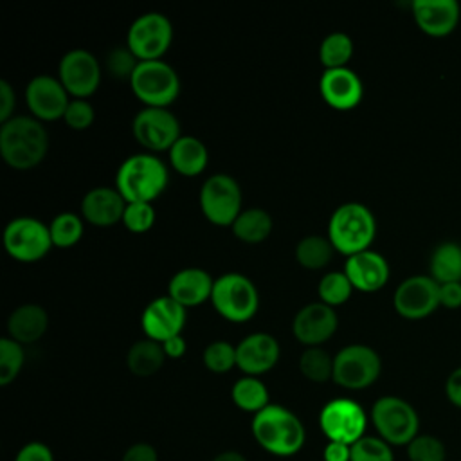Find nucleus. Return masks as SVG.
Returning a JSON list of instances; mask_svg holds the SVG:
<instances>
[{
  "label": "nucleus",
  "instance_id": "6ab92c4d",
  "mask_svg": "<svg viewBox=\"0 0 461 461\" xmlns=\"http://www.w3.org/2000/svg\"><path fill=\"white\" fill-rule=\"evenodd\" d=\"M279 355L277 339L267 331H256L236 344V367L249 376H259L277 364Z\"/></svg>",
  "mask_w": 461,
  "mask_h": 461
},
{
  "label": "nucleus",
  "instance_id": "f8f14e48",
  "mask_svg": "<svg viewBox=\"0 0 461 461\" xmlns=\"http://www.w3.org/2000/svg\"><path fill=\"white\" fill-rule=\"evenodd\" d=\"M131 133L135 140L148 149V153L169 151L180 139V122L167 108L144 106L131 121Z\"/></svg>",
  "mask_w": 461,
  "mask_h": 461
},
{
  "label": "nucleus",
  "instance_id": "49530a36",
  "mask_svg": "<svg viewBox=\"0 0 461 461\" xmlns=\"http://www.w3.org/2000/svg\"><path fill=\"white\" fill-rule=\"evenodd\" d=\"M439 304L450 310L461 306V281L439 285Z\"/></svg>",
  "mask_w": 461,
  "mask_h": 461
},
{
  "label": "nucleus",
  "instance_id": "ea45409f",
  "mask_svg": "<svg viewBox=\"0 0 461 461\" xmlns=\"http://www.w3.org/2000/svg\"><path fill=\"white\" fill-rule=\"evenodd\" d=\"M445 445L430 434H418L407 445L409 461H445Z\"/></svg>",
  "mask_w": 461,
  "mask_h": 461
},
{
  "label": "nucleus",
  "instance_id": "aec40b11",
  "mask_svg": "<svg viewBox=\"0 0 461 461\" xmlns=\"http://www.w3.org/2000/svg\"><path fill=\"white\" fill-rule=\"evenodd\" d=\"M319 92L324 103L335 110H353L360 104L364 86L351 68L324 70L319 79Z\"/></svg>",
  "mask_w": 461,
  "mask_h": 461
},
{
  "label": "nucleus",
  "instance_id": "dca6fc26",
  "mask_svg": "<svg viewBox=\"0 0 461 461\" xmlns=\"http://www.w3.org/2000/svg\"><path fill=\"white\" fill-rule=\"evenodd\" d=\"M70 95L54 76H34L25 86V103L31 115L41 122L63 119Z\"/></svg>",
  "mask_w": 461,
  "mask_h": 461
},
{
  "label": "nucleus",
  "instance_id": "1a4fd4ad",
  "mask_svg": "<svg viewBox=\"0 0 461 461\" xmlns=\"http://www.w3.org/2000/svg\"><path fill=\"white\" fill-rule=\"evenodd\" d=\"M198 202L203 216L218 227H230L243 211L241 187L230 175L225 173H214L205 178Z\"/></svg>",
  "mask_w": 461,
  "mask_h": 461
},
{
  "label": "nucleus",
  "instance_id": "f704fd0d",
  "mask_svg": "<svg viewBox=\"0 0 461 461\" xmlns=\"http://www.w3.org/2000/svg\"><path fill=\"white\" fill-rule=\"evenodd\" d=\"M353 290L355 288L344 270L342 272L333 270V272L324 274L317 285V294H319L321 303H324L331 308L344 304L351 297Z\"/></svg>",
  "mask_w": 461,
  "mask_h": 461
},
{
  "label": "nucleus",
  "instance_id": "79ce46f5",
  "mask_svg": "<svg viewBox=\"0 0 461 461\" xmlns=\"http://www.w3.org/2000/svg\"><path fill=\"white\" fill-rule=\"evenodd\" d=\"M94 119H95L94 106L86 99H70L63 115L65 124L77 131L90 128Z\"/></svg>",
  "mask_w": 461,
  "mask_h": 461
},
{
  "label": "nucleus",
  "instance_id": "473e14b6",
  "mask_svg": "<svg viewBox=\"0 0 461 461\" xmlns=\"http://www.w3.org/2000/svg\"><path fill=\"white\" fill-rule=\"evenodd\" d=\"M49 230L54 247L70 249L83 238L85 220L81 214L65 211L52 218V221L49 223Z\"/></svg>",
  "mask_w": 461,
  "mask_h": 461
},
{
  "label": "nucleus",
  "instance_id": "20e7f679",
  "mask_svg": "<svg viewBox=\"0 0 461 461\" xmlns=\"http://www.w3.org/2000/svg\"><path fill=\"white\" fill-rule=\"evenodd\" d=\"M376 234L373 212L360 202H346L339 205L328 221V240L333 249L344 256L367 250Z\"/></svg>",
  "mask_w": 461,
  "mask_h": 461
},
{
  "label": "nucleus",
  "instance_id": "0eeeda50",
  "mask_svg": "<svg viewBox=\"0 0 461 461\" xmlns=\"http://www.w3.org/2000/svg\"><path fill=\"white\" fill-rule=\"evenodd\" d=\"M371 421L378 438L393 445H409L420 429V418L414 407L398 396H382L373 403Z\"/></svg>",
  "mask_w": 461,
  "mask_h": 461
},
{
  "label": "nucleus",
  "instance_id": "f3484780",
  "mask_svg": "<svg viewBox=\"0 0 461 461\" xmlns=\"http://www.w3.org/2000/svg\"><path fill=\"white\" fill-rule=\"evenodd\" d=\"M339 326L335 308L324 303H308L304 304L292 321L294 337L306 348L321 346L330 340Z\"/></svg>",
  "mask_w": 461,
  "mask_h": 461
},
{
  "label": "nucleus",
  "instance_id": "393cba45",
  "mask_svg": "<svg viewBox=\"0 0 461 461\" xmlns=\"http://www.w3.org/2000/svg\"><path fill=\"white\" fill-rule=\"evenodd\" d=\"M49 326L47 310L36 303L16 306L7 319V337L22 346L40 340Z\"/></svg>",
  "mask_w": 461,
  "mask_h": 461
},
{
  "label": "nucleus",
  "instance_id": "4be33fe9",
  "mask_svg": "<svg viewBox=\"0 0 461 461\" xmlns=\"http://www.w3.org/2000/svg\"><path fill=\"white\" fill-rule=\"evenodd\" d=\"M126 203L117 187H92L81 200V216L95 227H110L122 221Z\"/></svg>",
  "mask_w": 461,
  "mask_h": 461
},
{
  "label": "nucleus",
  "instance_id": "2eb2a0df",
  "mask_svg": "<svg viewBox=\"0 0 461 461\" xmlns=\"http://www.w3.org/2000/svg\"><path fill=\"white\" fill-rule=\"evenodd\" d=\"M400 317L418 321L429 317L439 304V283L430 276H411L403 279L393 295Z\"/></svg>",
  "mask_w": 461,
  "mask_h": 461
},
{
  "label": "nucleus",
  "instance_id": "cd10ccee",
  "mask_svg": "<svg viewBox=\"0 0 461 461\" xmlns=\"http://www.w3.org/2000/svg\"><path fill=\"white\" fill-rule=\"evenodd\" d=\"M274 221L272 216L259 207H249L240 212V216L230 225L232 234L243 243H261L272 232Z\"/></svg>",
  "mask_w": 461,
  "mask_h": 461
},
{
  "label": "nucleus",
  "instance_id": "4468645a",
  "mask_svg": "<svg viewBox=\"0 0 461 461\" xmlns=\"http://www.w3.org/2000/svg\"><path fill=\"white\" fill-rule=\"evenodd\" d=\"M58 79L72 99H86L99 88L101 65L92 52L74 49L59 59Z\"/></svg>",
  "mask_w": 461,
  "mask_h": 461
},
{
  "label": "nucleus",
  "instance_id": "7ed1b4c3",
  "mask_svg": "<svg viewBox=\"0 0 461 461\" xmlns=\"http://www.w3.org/2000/svg\"><path fill=\"white\" fill-rule=\"evenodd\" d=\"M167 180L169 173L166 164L148 151L126 157L115 173V187L128 203H151L164 193Z\"/></svg>",
  "mask_w": 461,
  "mask_h": 461
},
{
  "label": "nucleus",
  "instance_id": "c03bdc74",
  "mask_svg": "<svg viewBox=\"0 0 461 461\" xmlns=\"http://www.w3.org/2000/svg\"><path fill=\"white\" fill-rule=\"evenodd\" d=\"M14 106H16V94L9 81H0V122L9 121L14 117Z\"/></svg>",
  "mask_w": 461,
  "mask_h": 461
},
{
  "label": "nucleus",
  "instance_id": "a18cd8bd",
  "mask_svg": "<svg viewBox=\"0 0 461 461\" xmlns=\"http://www.w3.org/2000/svg\"><path fill=\"white\" fill-rule=\"evenodd\" d=\"M122 461H158V454L149 443H133L122 454Z\"/></svg>",
  "mask_w": 461,
  "mask_h": 461
},
{
  "label": "nucleus",
  "instance_id": "a211bd4d",
  "mask_svg": "<svg viewBox=\"0 0 461 461\" xmlns=\"http://www.w3.org/2000/svg\"><path fill=\"white\" fill-rule=\"evenodd\" d=\"M185 324V308L167 294L149 301L142 312L140 326L148 339L164 342L175 335H182Z\"/></svg>",
  "mask_w": 461,
  "mask_h": 461
},
{
  "label": "nucleus",
  "instance_id": "de8ad7c7",
  "mask_svg": "<svg viewBox=\"0 0 461 461\" xmlns=\"http://www.w3.org/2000/svg\"><path fill=\"white\" fill-rule=\"evenodd\" d=\"M324 461H351V445L340 441H328L322 450Z\"/></svg>",
  "mask_w": 461,
  "mask_h": 461
},
{
  "label": "nucleus",
  "instance_id": "ddd939ff",
  "mask_svg": "<svg viewBox=\"0 0 461 461\" xmlns=\"http://www.w3.org/2000/svg\"><path fill=\"white\" fill-rule=\"evenodd\" d=\"M319 425L328 441H340L353 445L366 436L367 416L360 403L349 398L330 400L319 414Z\"/></svg>",
  "mask_w": 461,
  "mask_h": 461
},
{
  "label": "nucleus",
  "instance_id": "2f4dec72",
  "mask_svg": "<svg viewBox=\"0 0 461 461\" xmlns=\"http://www.w3.org/2000/svg\"><path fill=\"white\" fill-rule=\"evenodd\" d=\"M353 56V40L346 32H331L319 45V61L324 70L348 67Z\"/></svg>",
  "mask_w": 461,
  "mask_h": 461
},
{
  "label": "nucleus",
  "instance_id": "5701e85b",
  "mask_svg": "<svg viewBox=\"0 0 461 461\" xmlns=\"http://www.w3.org/2000/svg\"><path fill=\"white\" fill-rule=\"evenodd\" d=\"M214 279L198 267H187L175 272L167 283V295L185 310L211 301Z\"/></svg>",
  "mask_w": 461,
  "mask_h": 461
},
{
  "label": "nucleus",
  "instance_id": "4c0bfd02",
  "mask_svg": "<svg viewBox=\"0 0 461 461\" xmlns=\"http://www.w3.org/2000/svg\"><path fill=\"white\" fill-rule=\"evenodd\" d=\"M351 461H394L393 448L378 436H362L351 445Z\"/></svg>",
  "mask_w": 461,
  "mask_h": 461
},
{
  "label": "nucleus",
  "instance_id": "3c124183",
  "mask_svg": "<svg viewBox=\"0 0 461 461\" xmlns=\"http://www.w3.org/2000/svg\"><path fill=\"white\" fill-rule=\"evenodd\" d=\"M211 461H247V457L243 454H240L238 450H225V452H220L218 456H214Z\"/></svg>",
  "mask_w": 461,
  "mask_h": 461
},
{
  "label": "nucleus",
  "instance_id": "c9c22d12",
  "mask_svg": "<svg viewBox=\"0 0 461 461\" xmlns=\"http://www.w3.org/2000/svg\"><path fill=\"white\" fill-rule=\"evenodd\" d=\"M25 362L23 346L7 335L0 339V384H11L22 371Z\"/></svg>",
  "mask_w": 461,
  "mask_h": 461
},
{
  "label": "nucleus",
  "instance_id": "7c9ffc66",
  "mask_svg": "<svg viewBox=\"0 0 461 461\" xmlns=\"http://www.w3.org/2000/svg\"><path fill=\"white\" fill-rule=\"evenodd\" d=\"M333 250L335 249L328 240V236L324 238V236L312 234V236H304L295 245V259L301 267L308 270H319L331 261Z\"/></svg>",
  "mask_w": 461,
  "mask_h": 461
},
{
  "label": "nucleus",
  "instance_id": "e433bc0d",
  "mask_svg": "<svg viewBox=\"0 0 461 461\" xmlns=\"http://www.w3.org/2000/svg\"><path fill=\"white\" fill-rule=\"evenodd\" d=\"M202 362L211 373H227L236 366V346L227 340H212L205 346Z\"/></svg>",
  "mask_w": 461,
  "mask_h": 461
},
{
  "label": "nucleus",
  "instance_id": "c85d7f7f",
  "mask_svg": "<svg viewBox=\"0 0 461 461\" xmlns=\"http://www.w3.org/2000/svg\"><path fill=\"white\" fill-rule=\"evenodd\" d=\"M430 277L439 285L461 281V245L445 241L434 249L430 258Z\"/></svg>",
  "mask_w": 461,
  "mask_h": 461
},
{
  "label": "nucleus",
  "instance_id": "c756f323",
  "mask_svg": "<svg viewBox=\"0 0 461 461\" xmlns=\"http://www.w3.org/2000/svg\"><path fill=\"white\" fill-rule=\"evenodd\" d=\"M230 398L234 405L245 412L258 414L268 403V389L258 376H241L234 382L230 389Z\"/></svg>",
  "mask_w": 461,
  "mask_h": 461
},
{
  "label": "nucleus",
  "instance_id": "412c9836",
  "mask_svg": "<svg viewBox=\"0 0 461 461\" xmlns=\"http://www.w3.org/2000/svg\"><path fill=\"white\" fill-rule=\"evenodd\" d=\"M344 272L353 288L364 294L378 292L389 279V265L385 258L371 249L349 256L346 259Z\"/></svg>",
  "mask_w": 461,
  "mask_h": 461
},
{
  "label": "nucleus",
  "instance_id": "9d476101",
  "mask_svg": "<svg viewBox=\"0 0 461 461\" xmlns=\"http://www.w3.org/2000/svg\"><path fill=\"white\" fill-rule=\"evenodd\" d=\"M382 371L378 353L366 344H349L333 357V382L349 391H360L376 382Z\"/></svg>",
  "mask_w": 461,
  "mask_h": 461
},
{
  "label": "nucleus",
  "instance_id": "37998d69",
  "mask_svg": "<svg viewBox=\"0 0 461 461\" xmlns=\"http://www.w3.org/2000/svg\"><path fill=\"white\" fill-rule=\"evenodd\" d=\"M14 461H54V456L45 443L31 441L18 450Z\"/></svg>",
  "mask_w": 461,
  "mask_h": 461
},
{
  "label": "nucleus",
  "instance_id": "09e8293b",
  "mask_svg": "<svg viewBox=\"0 0 461 461\" xmlns=\"http://www.w3.org/2000/svg\"><path fill=\"white\" fill-rule=\"evenodd\" d=\"M445 393H447L448 402L461 409V367L454 369L448 375L447 384H445Z\"/></svg>",
  "mask_w": 461,
  "mask_h": 461
},
{
  "label": "nucleus",
  "instance_id": "f257e3e1",
  "mask_svg": "<svg viewBox=\"0 0 461 461\" xmlns=\"http://www.w3.org/2000/svg\"><path fill=\"white\" fill-rule=\"evenodd\" d=\"M49 149V133L32 115H14L0 126V155L7 166L23 171L38 166Z\"/></svg>",
  "mask_w": 461,
  "mask_h": 461
},
{
  "label": "nucleus",
  "instance_id": "b1692460",
  "mask_svg": "<svg viewBox=\"0 0 461 461\" xmlns=\"http://www.w3.org/2000/svg\"><path fill=\"white\" fill-rule=\"evenodd\" d=\"M412 16L425 34L447 36L457 27L459 4L456 0H416Z\"/></svg>",
  "mask_w": 461,
  "mask_h": 461
},
{
  "label": "nucleus",
  "instance_id": "a878e982",
  "mask_svg": "<svg viewBox=\"0 0 461 461\" xmlns=\"http://www.w3.org/2000/svg\"><path fill=\"white\" fill-rule=\"evenodd\" d=\"M171 167L182 176H198L205 171L209 151L205 144L194 135H180V139L167 151Z\"/></svg>",
  "mask_w": 461,
  "mask_h": 461
},
{
  "label": "nucleus",
  "instance_id": "a19ab883",
  "mask_svg": "<svg viewBox=\"0 0 461 461\" xmlns=\"http://www.w3.org/2000/svg\"><path fill=\"white\" fill-rule=\"evenodd\" d=\"M104 65L113 77L130 81L139 65V59L133 56V52L128 47H117L108 52Z\"/></svg>",
  "mask_w": 461,
  "mask_h": 461
},
{
  "label": "nucleus",
  "instance_id": "bb28decb",
  "mask_svg": "<svg viewBox=\"0 0 461 461\" xmlns=\"http://www.w3.org/2000/svg\"><path fill=\"white\" fill-rule=\"evenodd\" d=\"M166 358L162 344L146 337L130 346L126 353V366L135 376L146 378L155 375L164 366Z\"/></svg>",
  "mask_w": 461,
  "mask_h": 461
},
{
  "label": "nucleus",
  "instance_id": "6e6552de",
  "mask_svg": "<svg viewBox=\"0 0 461 461\" xmlns=\"http://www.w3.org/2000/svg\"><path fill=\"white\" fill-rule=\"evenodd\" d=\"M5 252L20 263H36L54 247L49 225L34 216H16L4 229Z\"/></svg>",
  "mask_w": 461,
  "mask_h": 461
},
{
  "label": "nucleus",
  "instance_id": "39448f33",
  "mask_svg": "<svg viewBox=\"0 0 461 461\" xmlns=\"http://www.w3.org/2000/svg\"><path fill=\"white\" fill-rule=\"evenodd\" d=\"M212 308L229 322H247L259 308L256 285L240 272H225L214 279Z\"/></svg>",
  "mask_w": 461,
  "mask_h": 461
},
{
  "label": "nucleus",
  "instance_id": "423d86ee",
  "mask_svg": "<svg viewBox=\"0 0 461 461\" xmlns=\"http://www.w3.org/2000/svg\"><path fill=\"white\" fill-rule=\"evenodd\" d=\"M130 88L144 106L167 108L180 94V77L164 59L139 61Z\"/></svg>",
  "mask_w": 461,
  "mask_h": 461
},
{
  "label": "nucleus",
  "instance_id": "f03ea898",
  "mask_svg": "<svg viewBox=\"0 0 461 461\" xmlns=\"http://www.w3.org/2000/svg\"><path fill=\"white\" fill-rule=\"evenodd\" d=\"M252 436L263 450L279 457H290L303 448L306 430L295 412L279 403H270L254 414Z\"/></svg>",
  "mask_w": 461,
  "mask_h": 461
},
{
  "label": "nucleus",
  "instance_id": "58836bf2",
  "mask_svg": "<svg viewBox=\"0 0 461 461\" xmlns=\"http://www.w3.org/2000/svg\"><path fill=\"white\" fill-rule=\"evenodd\" d=\"M130 232L144 234L155 225V207L148 202H130L126 203L122 221Z\"/></svg>",
  "mask_w": 461,
  "mask_h": 461
},
{
  "label": "nucleus",
  "instance_id": "8fccbe9b",
  "mask_svg": "<svg viewBox=\"0 0 461 461\" xmlns=\"http://www.w3.org/2000/svg\"><path fill=\"white\" fill-rule=\"evenodd\" d=\"M162 348H164V353L167 358H182L187 351V342H185L184 335H175V337L164 340Z\"/></svg>",
  "mask_w": 461,
  "mask_h": 461
},
{
  "label": "nucleus",
  "instance_id": "9b49d317",
  "mask_svg": "<svg viewBox=\"0 0 461 461\" xmlns=\"http://www.w3.org/2000/svg\"><path fill=\"white\" fill-rule=\"evenodd\" d=\"M173 41V25L162 13H144L133 20L126 34V47L139 61L162 59Z\"/></svg>",
  "mask_w": 461,
  "mask_h": 461
},
{
  "label": "nucleus",
  "instance_id": "72a5a7b5",
  "mask_svg": "<svg viewBox=\"0 0 461 461\" xmlns=\"http://www.w3.org/2000/svg\"><path fill=\"white\" fill-rule=\"evenodd\" d=\"M301 375L315 384H324L333 378V357L321 346L306 348L299 357Z\"/></svg>",
  "mask_w": 461,
  "mask_h": 461
}]
</instances>
